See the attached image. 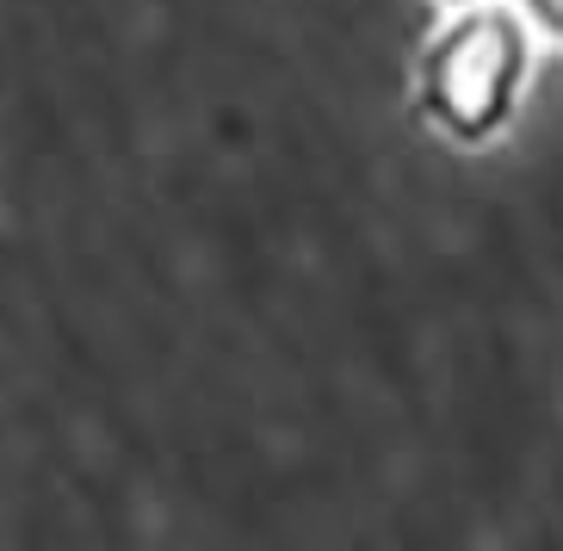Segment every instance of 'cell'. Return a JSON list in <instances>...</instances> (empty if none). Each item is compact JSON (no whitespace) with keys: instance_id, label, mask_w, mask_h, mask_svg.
I'll return each instance as SVG.
<instances>
[{"instance_id":"cell-1","label":"cell","mask_w":563,"mask_h":551,"mask_svg":"<svg viewBox=\"0 0 563 551\" xmlns=\"http://www.w3.org/2000/svg\"><path fill=\"white\" fill-rule=\"evenodd\" d=\"M527 81H532V25L520 19V7L464 0L421 44L415 106L446 143L483 150V143L514 131Z\"/></svg>"},{"instance_id":"cell-2","label":"cell","mask_w":563,"mask_h":551,"mask_svg":"<svg viewBox=\"0 0 563 551\" xmlns=\"http://www.w3.org/2000/svg\"><path fill=\"white\" fill-rule=\"evenodd\" d=\"M520 19H527V25H539L545 37H558V44H563V0H520Z\"/></svg>"},{"instance_id":"cell-3","label":"cell","mask_w":563,"mask_h":551,"mask_svg":"<svg viewBox=\"0 0 563 551\" xmlns=\"http://www.w3.org/2000/svg\"><path fill=\"white\" fill-rule=\"evenodd\" d=\"M452 7H464V0H452Z\"/></svg>"}]
</instances>
